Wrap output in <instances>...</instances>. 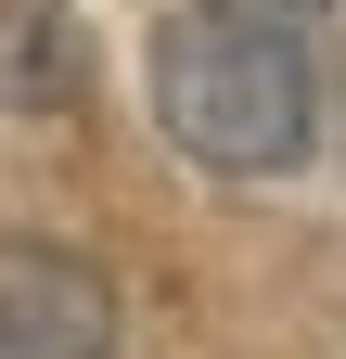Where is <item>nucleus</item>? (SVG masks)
I'll return each instance as SVG.
<instances>
[{"label": "nucleus", "mask_w": 346, "mask_h": 359, "mask_svg": "<svg viewBox=\"0 0 346 359\" xmlns=\"http://www.w3.org/2000/svg\"><path fill=\"white\" fill-rule=\"evenodd\" d=\"M154 128L180 142L193 167L219 180H270L308 154L321 128V77L295 39H256V26H219V13H180L154 39Z\"/></svg>", "instance_id": "1"}, {"label": "nucleus", "mask_w": 346, "mask_h": 359, "mask_svg": "<svg viewBox=\"0 0 346 359\" xmlns=\"http://www.w3.org/2000/svg\"><path fill=\"white\" fill-rule=\"evenodd\" d=\"M0 359H116V283L64 244H0Z\"/></svg>", "instance_id": "2"}, {"label": "nucleus", "mask_w": 346, "mask_h": 359, "mask_svg": "<svg viewBox=\"0 0 346 359\" xmlns=\"http://www.w3.org/2000/svg\"><path fill=\"white\" fill-rule=\"evenodd\" d=\"M193 13H219V26H256V39H295V52H308V39L333 26V0H193Z\"/></svg>", "instance_id": "3"}]
</instances>
